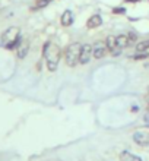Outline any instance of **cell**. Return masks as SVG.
<instances>
[{
  "mask_svg": "<svg viewBox=\"0 0 149 161\" xmlns=\"http://www.w3.org/2000/svg\"><path fill=\"white\" fill-rule=\"evenodd\" d=\"M115 41H117V46L121 47V48H124L126 46H130V44H129V37L124 34L117 35V37H115Z\"/></svg>",
  "mask_w": 149,
  "mask_h": 161,
  "instance_id": "obj_11",
  "label": "cell"
},
{
  "mask_svg": "<svg viewBox=\"0 0 149 161\" xmlns=\"http://www.w3.org/2000/svg\"><path fill=\"white\" fill-rule=\"evenodd\" d=\"M94 53V47L91 44H82V50H81V57H79V63L81 64H86L92 57Z\"/></svg>",
  "mask_w": 149,
  "mask_h": 161,
  "instance_id": "obj_5",
  "label": "cell"
},
{
  "mask_svg": "<svg viewBox=\"0 0 149 161\" xmlns=\"http://www.w3.org/2000/svg\"><path fill=\"white\" fill-rule=\"evenodd\" d=\"M107 46L105 44H102V42H97L94 46V53H92V56H94L95 59H102L104 56H105L107 53Z\"/></svg>",
  "mask_w": 149,
  "mask_h": 161,
  "instance_id": "obj_7",
  "label": "cell"
},
{
  "mask_svg": "<svg viewBox=\"0 0 149 161\" xmlns=\"http://www.w3.org/2000/svg\"><path fill=\"white\" fill-rule=\"evenodd\" d=\"M127 37H129V44H135V42H136L137 35L135 34V32H129Z\"/></svg>",
  "mask_w": 149,
  "mask_h": 161,
  "instance_id": "obj_15",
  "label": "cell"
},
{
  "mask_svg": "<svg viewBox=\"0 0 149 161\" xmlns=\"http://www.w3.org/2000/svg\"><path fill=\"white\" fill-rule=\"evenodd\" d=\"M81 50L82 46L79 42H72L70 46L66 48V53H64V59H66V63L67 66L73 68L79 63V57H81Z\"/></svg>",
  "mask_w": 149,
  "mask_h": 161,
  "instance_id": "obj_3",
  "label": "cell"
},
{
  "mask_svg": "<svg viewBox=\"0 0 149 161\" xmlns=\"http://www.w3.org/2000/svg\"><path fill=\"white\" fill-rule=\"evenodd\" d=\"M126 2H141V0H126Z\"/></svg>",
  "mask_w": 149,
  "mask_h": 161,
  "instance_id": "obj_18",
  "label": "cell"
},
{
  "mask_svg": "<svg viewBox=\"0 0 149 161\" xmlns=\"http://www.w3.org/2000/svg\"><path fill=\"white\" fill-rule=\"evenodd\" d=\"M120 160L121 161H142L139 157L133 155V154L129 153V151H123V153L120 154Z\"/></svg>",
  "mask_w": 149,
  "mask_h": 161,
  "instance_id": "obj_10",
  "label": "cell"
},
{
  "mask_svg": "<svg viewBox=\"0 0 149 161\" xmlns=\"http://www.w3.org/2000/svg\"><path fill=\"white\" fill-rule=\"evenodd\" d=\"M60 21H61V25H63V26L72 25V24H73V13H72V10H64Z\"/></svg>",
  "mask_w": 149,
  "mask_h": 161,
  "instance_id": "obj_9",
  "label": "cell"
},
{
  "mask_svg": "<svg viewBox=\"0 0 149 161\" xmlns=\"http://www.w3.org/2000/svg\"><path fill=\"white\" fill-rule=\"evenodd\" d=\"M43 54H44V57H45V62H47L48 70H50V72H54L56 69H57V66H59L60 56H61L60 47L50 41H47L43 47Z\"/></svg>",
  "mask_w": 149,
  "mask_h": 161,
  "instance_id": "obj_1",
  "label": "cell"
},
{
  "mask_svg": "<svg viewBox=\"0 0 149 161\" xmlns=\"http://www.w3.org/2000/svg\"><path fill=\"white\" fill-rule=\"evenodd\" d=\"M102 25V18L99 15H92V16L86 21V26L92 30V28H98V26Z\"/></svg>",
  "mask_w": 149,
  "mask_h": 161,
  "instance_id": "obj_8",
  "label": "cell"
},
{
  "mask_svg": "<svg viewBox=\"0 0 149 161\" xmlns=\"http://www.w3.org/2000/svg\"><path fill=\"white\" fill-rule=\"evenodd\" d=\"M149 48V40H145V41H141L136 44V51L137 53H143Z\"/></svg>",
  "mask_w": 149,
  "mask_h": 161,
  "instance_id": "obj_13",
  "label": "cell"
},
{
  "mask_svg": "<svg viewBox=\"0 0 149 161\" xmlns=\"http://www.w3.org/2000/svg\"><path fill=\"white\" fill-rule=\"evenodd\" d=\"M113 13H115V15H123V13H126V9L124 8H114L113 9Z\"/></svg>",
  "mask_w": 149,
  "mask_h": 161,
  "instance_id": "obj_16",
  "label": "cell"
},
{
  "mask_svg": "<svg viewBox=\"0 0 149 161\" xmlns=\"http://www.w3.org/2000/svg\"><path fill=\"white\" fill-rule=\"evenodd\" d=\"M148 111H149V106H148Z\"/></svg>",
  "mask_w": 149,
  "mask_h": 161,
  "instance_id": "obj_19",
  "label": "cell"
},
{
  "mask_svg": "<svg viewBox=\"0 0 149 161\" xmlns=\"http://www.w3.org/2000/svg\"><path fill=\"white\" fill-rule=\"evenodd\" d=\"M105 46H107V48H108L110 51H113L115 47H119V46H117V41H115V37L108 35V37H107V40H105Z\"/></svg>",
  "mask_w": 149,
  "mask_h": 161,
  "instance_id": "obj_12",
  "label": "cell"
},
{
  "mask_svg": "<svg viewBox=\"0 0 149 161\" xmlns=\"http://www.w3.org/2000/svg\"><path fill=\"white\" fill-rule=\"evenodd\" d=\"M19 41H21V38H19V28L18 26H10L2 35V44L9 50L18 47Z\"/></svg>",
  "mask_w": 149,
  "mask_h": 161,
  "instance_id": "obj_2",
  "label": "cell"
},
{
  "mask_svg": "<svg viewBox=\"0 0 149 161\" xmlns=\"http://www.w3.org/2000/svg\"><path fill=\"white\" fill-rule=\"evenodd\" d=\"M111 54H113V56H120V54H121V47H115L114 50L111 51Z\"/></svg>",
  "mask_w": 149,
  "mask_h": 161,
  "instance_id": "obj_17",
  "label": "cell"
},
{
  "mask_svg": "<svg viewBox=\"0 0 149 161\" xmlns=\"http://www.w3.org/2000/svg\"><path fill=\"white\" fill-rule=\"evenodd\" d=\"M50 2L53 0H37V4H35V8H45Z\"/></svg>",
  "mask_w": 149,
  "mask_h": 161,
  "instance_id": "obj_14",
  "label": "cell"
},
{
  "mask_svg": "<svg viewBox=\"0 0 149 161\" xmlns=\"http://www.w3.org/2000/svg\"><path fill=\"white\" fill-rule=\"evenodd\" d=\"M28 50H29V41L28 40H22V41H19V44H18L16 47V54L19 59H24V57H26V54H28Z\"/></svg>",
  "mask_w": 149,
  "mask_h": 161,
  "instance_id": "obj_6",
  "label": "cell"
},
{
  "mask_svg": "<svg viewBox=\"0 0 149 161\" xmlns=\"http://www.w3.org/2000/svg\"><path fill=\"white\" fill-rule=\"evenodd\" d=\"M133 139L141 147H149V127H139L133 133Z\"/></svg>",
  "mask_w": 149,
  "mask_h": 161,
  "instance_id": "obj_4",
  "label": "cell"
}]
</instances>
